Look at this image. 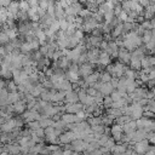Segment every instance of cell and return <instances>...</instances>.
Instances as JSON below:
<instances>
[{"instance_id":"cell-5","label":"cell","mask_w":155,"mask_h":155,"mask_svg":"<svg viewBox=\"0 0 155 155\" xmlns=\"http://www.w3.org/2000/svg\"><path fill=\"white\" fill-rule=\"evenodd\" d=\"M118 58H119V62H120V63L127 66V64H130L131 52H128L126 49H120V50H119V56H118Z\"/></svg>"},{"instance_id":"cell-18","label":"cell","mask_w":155,"mask_h":155,"mask_svg":"<svg viewBox=\"0 0 155 155\" xmlns=\"http://www.w3.org/2000/svg\"><path fill=\"white\" fill-rule=\"evenodd\" d=\"M61 120H63L67 125H70V124H76V116L74 114H68V113H64L62 114L61 116Z\"/></svg>"},{"instance_id":"cell-12","label":"cell","mask_w":155,"mask_h":155,"mask_svg":"<svg viewBox=\"0 0 155 155\" xmlns=\"http://www.w3.org/2000/svg\"><path fill=\"white\" fill-rule=\"evenodd\" d=\"M128 148V144H125V143H118L115 144V147L111 149L110 153H113V155H120L123 153H125Z\"/></svg>"},{"instance_id":"cell-8","label":"cell","mask_w":155,"mask_h":155,"mask_svg":"<svg viewBox=\"0 0 155 155\" xmlns=\"http://www.w3.org/2000/svg\"><path fill=\"white\" fill-rule=\"evenodd\" d=\"M110 56L104 52V51H101L100 52V57H98V62H97V64H98L100 67H108L110 64Z\"/></svg>"},{"instance_id":"cell-14","label":"cell","mask_w":155,"mask_h":155,"mask_svg":"<svg viewBox=\"0 0 155 155\" xmlns=\"http://www.w3.org/2000/svg\"><path fill=\"white\" fill-rule=\"evenodd\" d=\"M64 102H66V103H70V104L78 103V102H79V97H78V93H76L74 90L70 91V92H67V93H66V100H64Z\"/></svg>"},{"instance_id":"cell-3","label":"cell","mask_w":155,"mask_h":155,"mask_svg":"<svg viewBox=\"0 0 155 155\" xmlns=\"http://www.w3.org/2000/svg\"><path fill=\"white\" fill-rule=\"evenodd\" d=\"M70 144H72V150L74 153H81V151L84 153V151H86L87 145H89V143L84 142L83 140H75Z\"/></svg>"},{"instance_id":"cell-17","label":"cell","mask_w":155,"mask_h":155,"mask_svg":"<svg viewBox=\"0 0 155 155\" xmlns=\"http://www.w3.org/2000/svg\"><path fill=\"white\" fill-rule=\"evenodd\" d=\"M136 130H137V125H136L134 120H131V121H128L127 124H125L123 126V132L124 133H131V132H134Z\"/></svg>"},{"instance_id":"cell-9","label":"cell","mask_w":155,"mask_h":155,"mask_svg":"<svg viewBox=\"0 0 155 155\" xmlns=\"http://www.w3.org/2000/svg\"><path fill=\"white\" fill-rule=\"evenodd\" d=\"M12 109H13V113H15V114L23 115V113L27 110V104H26L24 101H18L17 103L12 104Z\"/></svg>"},{"instance_id":"cell-22","label":"cell","mask_w":155,"mask_h":155,"mask_svg":"<svg viewBox=\"0 0 155 155\" xmlns=\"http://www.w3.org/2000/svg\"><path fill=\"white\" fill-rule=\"evenodd\" d=\"M110 133H111V136L124 133V132H123V126H120V125H118V124H113V125L110 126Z\"/></svg>"},{"instance_id":"cell-31","label":"cell","mask_w":155,"mask_h":155,"mask_svg":"<svg viewBox=\"0 0 155 155\" xmlns=\"http://www.w3.org/2000/svg\"><path fill=\"white\" fill-rule=\"evenodd\" d=\"M127 17H128V15H127L125 11H121V12H120V15L118 16L119 21H120L121 23H124V22H126V21H127Z\"/></svg>"},{"instance_id":"cell-21","label":"cell","mask_w":155,"mask_h":155,"mask_svg":"<svg viewBox=\"0 0 155 155\" xmlns=\"http://www.w3.org/2000/svg\"><path fill=\"white\" fill-rule=\"evenodd\" d=\"M53 120L51 119V118H41V120L39 121V124H40V127L41 128H47V127H50V126H52L53 125Z\"/></svg>"},{"instance_id":"cell-35","label":"cell","mask_w":155,"mask_h":155,"mask_svg":"<svg viewBox=\"0 0 155 155\" xmlns=\"http://www.w3.org/2000/svg\"><path fill=\"white\" fill-rule=\"evenodd\" d=\"M147 140L150 142V143H155V132H149L148 133V137H147Z\"/></svg>"},{"instance_id":"cell-40","label":"cell","mask_w":155,"mask_h":155,"mask_svg":"<svg viewBox=\"0 0 155 155\" xmlns=\"http://www.w3.org/2000/svg\"><path fill=\"white\" fill-rule=\"evenodd\" d=\"M151 92H153V93H154V96H155V87H154V89H151Z\"/></svg>"},{"instance_id":"cell-23","label":"cell","mask_w":155,"mask_h":155,"mask_svg":"<svg viewBox=\"0 0 155 155\" xmlns=\"http://www.w3.org/2000/svg\"><path fill=\"white\" fill-rule=\"evenodd\" d=\"M110 80H111V75L108 72L104 70V72L101 73V75H100V81L101 83L106 84V83H110Z\"/></svg>"},{"instance_id":"cell-30","label":"cell","mask_w":155,"mask_h":155,"mask_svg":"<svg viewBox=\"0 0 155 155\" xmlns=\"http://www.w3.org/2000/svg\"><path fill=\"white\" fill-rule=\"evenodd\" d=\"M6 86H7V90H9L10 92H16V91H17V85L13 83V80H12V81H9V84H7Z\"/></svg>"},{"instance_id":"cell-2","label":"cell","mask_w":155,"mask_h":155,"mask_svg":"<svg viewBox=\"0 0 155 155\" xmlns=\"http://www.w3.org/2000/svg\"><path fill=\"white\" fill-rule=\"evenodd\" d=\"M76 137H75V133L72 132V131H66L63 132L60 137H58V141H60V144H70L73 141H75Z\"/></svg>"},{"instance_id":"cell-36","label":"cell","mask_w":155,"mask_h":155,"mask_svg":"<svg viewBox=\"0 0 155 155\" xmlns=\"http://www.w3.org/2000/svg\"><path fill=\"white\" fill-rule=\"evenodd\" d=\"M118 84H119V79H116V78H111L110 80V85L113 86V89L115 90L116 87H118Z\"/></svg>"},{"instance_id":"cell-20","label":"cell","mask_w":155,"mask_h":155,"mask_svg":"<svg viewBox=\"0 0 155 155\" xmlns=\"http://www.w3.org/2000/svg\"><path fill=\"white\" fill-rule=\"evenodd\" d=\"M57 64H58V68H60V69L66 70V69L69 68V66H70V61L68 60L67 57H61L60 60L57 61Z\"/></svg>"},{"instance_id":"cell-11","label":"cell","mask_w":155,"mask_h":155,"mask_svg":"<svg viewBox=\"0 0 155 155\" xmlns=\"http://www.w3.org/2000/svg\"><path fill=\"white\" fill-rule=\"evenodd\" d=\"M55 18L61 21V19L66 18V12L64 9L60 5V3H55Z\"/></svg>"},{"instance_id":"cell-1","label":"cell","mask_w":155,"mask_h":155,"mask_svg":"<svg viewBox=\"0 0 155 155\" xmlns=\"http://www.w3.org/2000/svg\"><path fill=\"white\" fill-rule=\"evenodd\" d=\"M149 141L148 140H143V141H141V142H138V143H134L133 145H132V149H133V151L136 153V154H138V155H144L147 151H148V149H149Z\"/></svg>"},{"instance_id":"cell-24","label":"cell","mask_w":155,"mask_h":155,"mask_svg":"<svg viewBox=\"0 0 155 155\" xmlns=\"http://www.w3.org/2000/svg\"><path fill=\"white\" fill-rule=\"evenodd\" d=\"M9 43H10V40H9L7 35L4 32H0V46H3V45L6 46Z\"/></svg>"},{"instance_id":"cell-25","label":"cell","mask_w":155,"mask_h":155,"mask_svg":"<svg viewBox=\"0 0 155 155\" xmlns=\"http://www.w3.org/2000/svg\"><path fill=\"white\" fill-rule=\"evenodd\" d=\"M102 104H103V107L106 108V110H107V109H109V108H111V106H113V101H111V98H110V96L104 97V98H103V102H102Z\"/></svg>"},{"instance_id":"cell-27","label":"cell","mask_w":155,"mask_h":155,"mask_svg":"<svg viewBox=\"0 0 155 155\" xmlns=\"http://www.w3.org/2000/svg\"><path fill=\"white\" fill-rule=\"evenodd\" d=\"M110 98H111V101H113V102H118V101H120V100L123 98V96H121V93H120V92H118L116 90H114V91H113V93L110 94Z\"/></svg>"},{"instance_id":"cell-39","label":"cell","mask_w":155,"mask_h":155,"mask_svg":"<svg viewBox=\"0 0 155 155\" xmlns=\"http://www.w3.org/2000/svg\"><path fill=\"white\" fill-rule=\"evenodd\" d=\"M90 155H103V154H102V151H101L100 149H96V150H93Z\"/></svg>"},{"instance_id":"cell-7","label":"cell","mask_w":155,"mask_h":155,"mask_svg":"<svg viewBox=\"0 0 155 155\" xmlns=\"http://www.w3.org/2000/svg\"><path fill=\"white\" fill-rule=\"evenodd\" d=\"M93 67L94 66H92L90 63H85L83 66H79V75L83 76V78H86V76L91 75L93 73Z\"/></svg>"},{"instance_id":"cell-28","label":"cell","mask_w":155,"mask_h":155,"mask_svg":"<svg viewBox=\"0 0 155 155\" xmlns=\"http://www.w3.org/2000/svg\"><path fill=\"white\" fill-rule=\"evenodd\" d=\"M28 128L30 131H36L38 128H40V124H39V121H32V123H28Z\"/></svg>"},{"instance_id":"cell-4","label":"cell","mask_w":155,"mask_h":155,"mask_svg":"<svg viewBox=\"0 0 155 155\" xmlns=\"http://www.w3.org/2000/svg\"><path fill=\"white\" fill-rule=\"evenodd\" d=\"M85 109V107L81 104V103H73V104H70V103H66L64 104V110H66V113H68V114H78L79 111H81V110H84Z\"/></svg>"},{"instance_id":"cell-19","label":"cell","mask_w":155,"mask_h":155,"mask_svg":"<svg viewBox=\"0 0 155 155\" xmlns=\"http://www.w3.org/2000/svg\"><path fill=\"white\" fill-rule=\"evenodd\" d=\"M44 86L40 84V83H39V84H36V85H34V87L32 89V91L29 92L33 97H34V98H36V97H39V96H40L43 92H44Z\"/></svg>"},{"instance_id":"cell-16","label":"cell","mask_w":155,"mask_h":155,"mask_svg":"<svg viewBox=\"0 0 155 155\" xmlns=\"http://www.w3.org/2000/svg\"><path fill=\"white\" fill-rule=\"evenodd\" d=\"M106 115L108 116L109 119H111L113 121H114L115 119H118L119 116H123V114H121V110H120V109H114V108H109V109H107Z\"/></svg>"},{"instance_id":"cell-10","label":"cell","mask_w":155,"mask_h":155,"mask_svg":"<svg viewBox=\"0 0 155 155\" xmlns=\"http://www.w3.org/2000/svg\"><path fill=\"white\" fill-rule=\"evenodd\" d=\"M5 150H7L11 155H18L21 154V145L18 143H9L5 145Z\"/></svg>"},{"instance_id":"cell-32","label":"cell","mask_w":155,"mask_h":155,"mask_svg":"<svg viewBox=\"0 0 155 155\" xmlns=\"http://www.w3.org/2000/svg\"><path fill=\"white\" fill-rule=\"evenodd\" d=\"M97 92H98V91H97L96 89H93V87H87L86 89V94L90 96V97H94L97 94Z\"/></svg>"},{"instance_id":"cell-34","label":"cell","mask_w":155,"mask_h":155,"mask_svg":"<svg viewBox=\"0 0 155 155\" xmlns=\"http://www.w3.org/2000/svg\"><path fill=\"white\" fill-rule=\"evenodd\" d=\"M50 4H51V1H39V7H41L44 10H47Z\"/></svg>"},{"instance_id":"cell-33","label":"cell","mask_w":155,"mask_h":155,"mask_svg":"<svg viewBox=\"0 0 155 155\" xmlns=\"http://www.w3.org/2000/svg\"><path fill=\"white\" fill-rule=\"evenodd\" d=\"M144 46H145V49L148 50V52H150V51H151V50H153L154 47H155V41H154L153 39H151V40H150V41H149L148 44H145Z\"/></svg>"},{"instance_id":"cell-26","label":"cell","mask_w":155,"mask_h":155,"mask_svg":"<svg viewBox=\"0 0 155 155\" xmlns=\"http://www.w3.org/2000/svg\"><path fill=\"white\" fill-rule=\"evenodd\" d=\"M55 34H57L58 32H60V21H58V19H55V21H53V23L49 27Z\"/></svg>"},{"instance_id":"cell-38","label":"cell","mask_w":155,"mask_h":155,"mask_svg":"<svg viewBox=\"0 0 155 155\" xmlns=\"http://www.w3.org/2000/svg\"><path fill=\"white\" fill-rule=\"evenodd\" d=\"M145 86H148V87H150V89H154V87H155V80H149V81L145 84Z\"/></svg>"},{"instance_id":"cell-29","label":"cell","mask_w":155,"mask_h":155,"mask_svg":"<svg viewBox=\"0 0 155 155\" xmlns=\"http://www.w3.org/2000/svg\"><path fill=\"white\" fill-rule=\"evenodd\" d=\"M68 27H69V23L66 21V18L61 19V21H60V29H61L62 32H66V30L68 29Z\"/></svg>"},{"instance_id":"cell-13","label":"cell","mask_w":155,"mask_h":155,"mask_svg":"<svg viewBox=\"0 0 155 155\" xmlns=\"http://www.w3.org/2000/svg\"><path fill=\"white\" fill-rule=\"evenodd\" d=\"M113 91H114V89H113V86L110 85V83H106V84L102 83V85H101L98 92H101V93L103 94V97H107V96H110V94L113 93Z\"/></svg>"},{"instance_id":"cell-37","label":"cell","mask_w":155,"mask_h":155,"mask_svg":"<svg viewBox=\"0 0 155 155\" xmlns=\"http://www.w3.org/2000/svg\"><path fill=\"white\" fill-rule=\"evenodd\" d=\"M138 4H140L143 9H147V7H149V6H150L149 1H147V0H142V1H138Z\"/></svg>"},{"instance_id":"cell-6","label":"cell","mask_w":155,"mask_h":155,"mask_svg":"<svg viewBox=\"0 0 155 155\" xmlns=\"http://www.w3.org/2000/svg\"><path fill=\"white\" fill-rule=\"evenodd\" d=\"M0 130H1V132H4V133H10V132H12L13 130H16L15 118H13V119L6 120L1 126H0Z\"/></svg>"},{"instance_id":"cell-15","label":"cell","mask_w":155,"mask_h":155,"mask_svg":"<svg viewBox=\"0 0 155 155\" xmlns=\"http://www.w3.org/2000/svg\"><path fill=\"white\" fill-rule=\"evenodd\" d=\"M23 94H21L19 92H9V96H7V103L9 104H15L17 103L18 101H21V97Z\"/></svg>"}]
</instances>
